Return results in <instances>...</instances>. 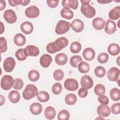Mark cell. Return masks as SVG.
<instances>
[{
    "label": "cell",
    "mask_w": 120,
    "mask_h": 120,
    "mask_svg": "<svg viewBox=\"0 0 120 120\" xmlns=\"http://www.w3.org/2000/svg\"><path fill=\"white\" fill-rule=\"evenodd\" d=\"M68 44V40L67 38L65 37H60L56 39L54 42L48 44L46 49L49 53L52 54L61 50Z\"/></svg>",
    "instance_id": "6da1fadb"
},
{
    "label": "cell",
    "mask_w": 120,
    "mask_h": 120,
    "mask_svg": "<svg viewBox=\"0 0 120 120\" xmlns=\"http://www.w3.org/2000/svg\"><path fill=\"white\" fill-rule=\"evenodd\" d=\"M38 90L36 86L32 84H28L22 92V97L26 100H30L37 96Z\"/></svg>",
    "instance_id": "7a4b0ae2"
},
{
    "label": "cell",
    "mask_w": 120,
    "mask_h": 120,
    "mask_svg": "<svg viewBox=\"0 0 120 120\" xmlns=\"http://www.w3.org/2000/svg\"><path fill=\"white\" fill-rule=\"evenodd\" d=\"M70 28V23L64 20H60L57 22L55 29V33L58 35H61L67 32Z\"/></svg>",
    "instance_id": "3957f363"
},
{
    "label": "cell",
    "mask_w": 120,
    "mask_h": 120,
    "mask_svg": "<svg viewBox=\"0 0 120 120\" xmlns=\"http://www.w3.org/2000/svg\"><path fill=\"white\" fill-rule=\"evenodd\" d=\"M14 79L12 76L9 75H4L2 76L0 81L1 88L5 90L11 89L14 83Z\"/></svg>",
    "instance_id": "277c9868"
},
{
    "label": "cell",
    "mask_w": 120,
    "mask_h": 120,
    "mask_svg": "<svg viewBox=\"0 0 120 120\" xmlns=\"http://www.w3.org/2000/svg\"><path fill=\"white\" fill-rule=\"evenodd\" d=\"M81 13L87 18H91L96 15L95 9L89 4H82L81 7Z\"/></svg>",
    "instance_id": "5b68a950"
},
{
    "label": "cell",
    "mask_w": 120,
    "mask_h": 120,
    "mask_svg": "<svg viewBox=\"0 0 120 120\" xmlns=\"http://www.w3.org/2000/svg\"><path fill=\"white\" fill-rule=\"evenodd\" d=\"M3 17L8 23H14L17 20V16L15 12L12 9H7L4 11Z\"/></svg>",
    "instance_id": "8992f818"
},
{
    "label": "cell",
    "mask_w": 120,
    "mask_h": 120,
    "mask_svg": "<svg viewBox=\"0 0 120 120\" xmlns=\"http://www.w3.org/2000/svg\"><path fill=\"white\" fill-rule=\"evenodd\" d=\"M65 88L69 91H75L78 88L77 81L73 78L67 79L64 83Z\"/></svg>",
    "instance_id": "52a82bcc"
},
{
    "label": "cell",
    "mask_w": 120,
    "mask_h": 120,
    "mask_svg": "<svg viewBox=\"0 0 120 120\" xmlns=\"http://www.w3.org/2000/svg\"><path fill=\"white\" fill-rule=\"evenodd\" d=\"M39 10L35 6H30L27 8L25 11L26 16L30 18L37 17L39 15Z\"/></svg>",
    "instance_id": "ba28073f"
},
{
    "label": "cell",
    "mask_w": 120,
    "mask_h": 120,
    "mask_svg": "<svg viewBox=\"0 0 120 120\" xmlns=\"http://www.w3.org/2000/svg\"><path fill=\"white\" fill-rule=\"evenodd\" d=\"M3 66L6 72H11L13 70L15 66V61L13 58L8 57L4 60Z\"/></svg>",
    "instance_id": "9c48e42d"
},
{
    "label": "cell",
    "mask_w": 120,
    "mask_h": 120,
    "mask_svg": "<svg viewBox=\"0 0 120 120\" xmlns=\"http://www.w3.org/2000/svg\"><path fill=\"white\" fill-rule=\"evenodd\" d=\"M120 74V70L116 67H112L110 68L107 72V76L108 79L111 81H117L119 79Z\"/></svg>",
    "instance_id": "30bf717a"
},
{
    "label": "cell",
    "mask_w": 120,
    "mask_h": 120,
    "mask_svg": "<svg viewBox=\"0 0 120 120\" xmlns=\"http://www.w3.org/2000/svg\"><path fill=\"white\" fill-rule=\"evenodd\" d=\"M97 112L99 117H106L110 114L111 110L108 105H106L102 104L98 107Z\"/></svg>",
    "instance_id": "8fae6325"
},
{
    "label": "cell",
    "mask_w": 120,
    "mask_h": 120,
    "mask_svg": "<svg viewBox=\"0 0 120 120\" xmlns=\"http://www.w3.org/2000/svg\"><path fill=\"white\" fill-rule=\"evenodd\" d=\"M81 85L82 88L86 89L91 88L93 85V81L91 77L88 75L82 76L80 81Z\"/></svg>",
    "instance_id": "7c38bea8"
},
{
    "label": "cell",
    "mask_w": 120,
    "mask_h": 120,
    "mask_svg": "<svg viewBox=\"0 0 120 120\" xmlns=\"http://www.w3.org/2000/svg\"><path fill=\"white\" fill-rule=\"evenodd\" d=\"M70 27L74 31L80 32L84 29V23L82 20L76 19L72 21L71 24H70Z\"/></svg>",
    "instance_id": "4fadbf2b"
},
{
    "label": "cell",
    "mask_w": 120,
    "mask_h": 120,
    "mask_svg": "<svg viewBox=\"0 0 120 120\" xmlns=\"http://www.w3.org/2000/svg\"><path fill=\"white\" fill-rule=\"evenodd\" d=\"M20 29L22 33L26 35H29L33 31V25L30 22L25 21L21 24Z\"/></svg>",
    "instance_id": "5bb4252c"
},
{
    "label": "cell",
    "mask_w": 120,
    "mask_h": 120,
    "mask_svg": "<svg viewBox=\"0 0 120 120\" xmlns=\"http://www.w3.org/2000/svg\"><path fill=\"white\" fill-rule=\"evenodd\" d=\"M105 31L109 35L113 34L116 31V25L115 22L112 20H108L105 24Z\"/></svg>",
    "instance_id": "9a60e30c"
},
{
    "label": "cell",
    "mask_w": 120,
    "mask_h": 120,
    "mask_svg": "<svg viewBox=\"0 0 120 120\" xmlns=\"http://www.w3.org/2000/svg\"><path fill=\"white\" fill-rule=\"evenodd\" d=\"M92 24L96 30H101L105 27V21L101 17H96L92 20Z\"/></svg>",
    "instance_id": "2e32d148"
},
{
    "label": "cell",
    "mask_w": 120,
    "mask_h": 120,
    "mask_svg": "<svg viewBox=\"0 0 120 120\" xmlns=\"http://www.w3.org/2000/svg\"><path fill=\"white\" fill-rule=\"evenodd\" d=\"M52 62L51 56L48 54H43L40 58L39 62L40 65L45 68H48Z\"/></svg>",
    "instance_id": "e0dca14e"
},
{
    "label": "cell",
    "mask_w": 120,
    "mask_h": 120,
    "mask_svg": "<svg viewBox=\"0 0 120 120\" xmlns=\"http://www.w3.org/2000/svg\"><path fill=\"white\" fill-rule=\"evenodd\" d=\"M28 56L35 57L39 55V50L38 47L33 45H30L25 48Z\"/></svg>",
    "instance_id": "ac0fdd59"
},
{
    "label": "cell",
    "mask_w": 120,
    "mask_h": 120,
    "mask_svg": "<svg viewBox=\"0 0 120 120\" xmlns=\"http://www.w3.org/2000/svg\"><path fill=\"white\" fill-rule=\"evenodd\" d=\"M95 52L93 49L88 47L85 48L82 52V56L88 61L92 60L95 57Z\"/></svg>",
    "instance_id": "d6986e66"
},
{
    "label": "cell",
    "mask_w": 120,
    "mask_h": 120,
    "mask_svg": "<svg viewBox=\"0 0 120 120\" xmlns=\"http://www.w3.org/2000/svg\"><path fill=\"white\" fill-rule=\"evenodd\" d=\"M62 6L64 8L76 9L77 8L78 2L77 0H63L61 2Z\"/></svg>",
    "instance_id": "ffe728a7"
},
{
    "label": "cell",
    "mask_w": 120,
    "mask_h": 120,
    "mask_svg": "<svg viewBox=\"0 0 120 120\" xmlns=\"http://www.w3.org/2000/svg\"><path fill=\"white\" fill-rule=\"evenodd\" d=\"M42 106L39 103H33L30 105V112L35 115L39 114L42 112Z\"/></svg>",
    "instance_id": "44dd1931"
},
{
    "label": "cell",
    "mask_w": 120,
    "mask_h": 120,
    "mask_svg": "<svg viewBox=\"0 0 120 120\" xmlns=\"http://www.w3.org/2000/svg\"><path fill=\"white\" fill-rule=\"evenodd\" d=\"M55 61L58 65H64L66 64L68 61V56L64 53H58L55 56Z\"/></svg>",
    "instance_id": "7402d4cb"
},
{
    "label": "cell",
    "mask_w": 120,
    "mask_h": 120,
    "mask_svg": "<svg viewBox=\"0 0 120 120\" xmlns=\"http://www.w3.org/2000/svg\"><path fill=\"white\" fill-rule=\"evenodd\" d=\"M14 43L18 46L23 45L26 43L25 37L21 33L16 34L14 38Z\"/></svg>",
    "instance_id": "603a6c76"
},
{
    "label": "cell",
    "mask_w": 120,
    "mask_h": 120,
    "mask_svg": "<svg viewBox=\"0 0 120 120\" xmlns=\"http://www.w3.org/2000/svg\"><path fill=\"white\" fill-rule=\"evenodd\" d=\"M120 46L115 43H112L109 45L107 48V51L112 56H115L120 53Z\"/></svg>",
    "instance_id": "cb8c5ba5"
},
{
    "label": "cell",
    "mask_w": 120,
    "mask_h": 120,
    "mask_svg": "<svg viewBox=\"0 0 120 120\" xmlns=\"http://www.w3.org/2000/svg\"><path fill=\"white\" fill-rule=\"evenodd\" d=\"M44 114L45 118L48 120L53 119L56 115V111L55 109L52 106H47L45 110Z\"/></svg>",
    "instance_id": "d4e9b609"
},
{
    "label": "cell",
    "mask_w": 120,
    "mask_h": 120,
    "mask_svg": "<svg viewBox=\"0 0 120 120\" xmlns=\"http://www.w3.org/2000/svg\"><path fill=\"white\" fill-rule=\"evenodd\" d=\"M8 98L11 103L16 104L18 103L20 99V94L16 90H12L8 94Z\"/></svg>",
    "instance_id": "484cf974"
},
{
    "label": "cell",
    "mask_w": 120,
    "mask_h": 120,
    "mask_svg": "<svg viewBox=\"0 0 120 120\" xmlns=\"http://www.w3.org/2000/svg\"><path fill=\"white\" fill-rule=\"evenodd\" d=\"M120 6H117L110 11L109 13V17L111 19L116 20L119 19L120 17Z\"/></svg>",
    "instance_id": "4316f807"
},
{
    "label": "cell",
    "mask_w": 120,
    "mask_h": 120,
    "mask_svg": "<svg viewBox=\"0 0 120 120\" xmlns=\"http://www.w3.org/2000/svg\"><path fill=\"white\" fill-rule=\"evenodd\" d=\"M15 56L19 61L24 60L28 57L25 48L18 49L15 52Z\"/></svg>",
    "instance_id": "83f0119b"
},
{
    "label": "cell",
    "mask_w": 120,
    "mask_h": 120,
    "mask_svg": "<svg viewBox=\"0 0 120 120\" xmlns=\"http://www.w3.org/2000/svg\"><path fill=\"white\" fill-rule=\"evenodd\" d=\"M60 15L64 19L70 20L74 16V13L69 8H63L60 11Z\"/></svg>",
    "instance_id": "f1b7e54d"
},
{
    "label": "cell",
    "mask_w": 120,
    "mask_h": 120,
    "mask_svg": "<svg viewBox=\"0 0 120 120\" xmlns=\"http://www.w3.org/2000/svg\"><path fill=\"white\" fill-rule=\"evenodd\" d=\"M37 97L39 101L42 103L46 102L49 99V94L45 91H41L38 93Z\"/></svg>",
    "instance_id": "f546056e"
},
{
    "label": "cell",
    "mask_w": 120,
    "mask_h": 120,
    "mask_svg": "<svg viewBox=\"0 0 120 120\" xmlns=\"http://www.w3.org/2000/svg\"><path fill=\"white\" fill-rule=\"evenodd\" d=\"M77 101V97L73 93L67 94L65 98V101L68 105H73Z\"/></svg>",
    "instance_id": "4dcf8cb0"
},
{
    "label": "cell",
    "mask_w": 120,
    "mask_h": 120,
    "mask_svg": "<svg viewBox=\"0 0 120 120\" xmlns=\"http://www.w3.org/2000/svg\"><path fill=\"white\" fill-rule=\"evenodd\" d=\"M110 96L111 98L115 101H119L120 99V91L117 88H114L111 89L110 92Z\"/></svg>",
    "instance_id": "1f68e13d"
},
{
    "label": "cell",
    "mask_w": 120,
    "mask_h": 120,
    "mask_svg": "<svg viewBox=\"0 0 120 120\" xmlns=\"http://www.w3.org/2000/svg\"><path fill=\"white\" fill-rule=\"evenodd\" d=\"M78 69L81 73H88L90 70V65L86 62L82 61L78 65Z\"/></svg>",
    "instance_id": "d6a6232c"
},
{
    "label": "cell",
    "mask_w": 120,
    "mask_h": 120,
    "mask_svg": "<svg viewBox=\"0 0 120 120\" xmlns=\"http://www.w3.org/2000/svg\"><path fill=\"white\" fill-rule=\"evenodd\" d=\"M82 61V58L79 55H74L70 59V64L73 68H76L78 64Z\"/></svg>",
    "instance_id": "836d02e7"
},
{
    "label": "cell",
    "mask_w": 120,
    "mask_h": 120,
    "mask_svg": "<svg viewBox=\"0 0 120 120\" xmlns=\"http://www.w3.org/2000/svg\"><path fill=\"white\" fill-rule=\"evenodd\" d=\"M40 77L39 73L36 70H31L28 73V78L32 82L38 81Z\"/></svg>",
    "instance_id": "e575fe53"
},
{
    "label": "cell",
    "mask_w": 120,
    "mask_h": 120,
    "mask_svg": "<svg viewBox=\"0 0 120 120\" xmlns=\"http://www.w3.org/2000/svg\"><path fill=\"white\" fill-rule=\"evenodd\" d=\"M81 44L78 42H73L70 46V50L73 53H78L81 50Z\"/></svg>",
    "instance_id": "d590c367"
},
{
    "label": "cell",
    "mask_w": 120,
    "mask_h": 120,
    "mask_svg": "<svg viewBox=\"0 0 120 120\" xmlns=\"http://www.w3.org/2000/svg\"><path fill=\"white\" fill-rule=\"evenodd\" d=\"M94 73L97 77L102 78L105 75L106 70L103 67L98 66L94 69Z\"/></svg>",
    "instance_id": "8d00e7d4"
},
{
    "label": "cell",
    "mask_w": 120,
    "mask_h": 120,
    "mask_svg": "<svg viewBox=\"0 0 120 120\" xmlns=\"http://www.w3.org/2000/svg\"><path fill=\"white\" fill-rule=\"evenodd\" d=\"M70 114L67 110H62L58 114V120H68L69 119Z\"/></svg>",
    "instance_id": "74e56055"
},
{
    "label": "cell",
    "mask_w": 120,
    "mask_h": 120,
    "mask_svg": "<svg viewBox=\"0 0 120 120\" xmlns=\"http://www.w3.org/2000/svg\"><path fill=\"white\" fill-rule=\"evenodd\" d=\"M94 90L96 95L98 96L103 95L105 92V87L103 84L100 83L98 84L95 86Z\"/></svg>",
    "instance_id": "f35d334b"
},
{
    "label": "cell",
    "mask_w": 120,
    "mask_h": 120,
    "mask_svg": "<svg viewBox=\"0 0 120 120\" xmlns=\"http://www.w3.org/2000/svg\"><path fill=\"white\" fill-rule=\"evenodd\" d=\"M108 59H109V55L107 53L105 52H102L100 53L97 57L98 61L100 63H101V64L106 63Z\"/></svg>",
    "instance_id": "ab89813d"
},
{
    "label": "cell",
    "mask_w": 120,
    "mask_h": 120,
    "mask_svg": "<svg viewBox=\"0 0 120 120\" xmlns=\"http://www.w3.org/2000/svg\"><path fill=\"white\" fill-rule=\"evenodd\" d=\"M64 74L63 71L61 69L55 70L53 74V76L54 79L56 81H60L64 77Z\"/></svg>",
    "instance_id": "60d3db41"
},
{
    "label": "cell",
    "mask_w": 120,
    "mask_h": 120,
    "mask_svg": "<svg viewBox=\"0 0 120 120\" xmlns=\"http://www.w3.org/2000/svg\"><path fill=\"white\" fill-rule=\"evenodd\" d=\"M23 85V82L21 79L16 78L14 81L13 87L15 90H20L22 88Z\"/></svg>",
    "instance_id": "b9f144b4"
},
{
    "label": "cell",
    "mask_w": 120,
    "mask_h": 120,
    "mask_svg": "<svg viewBox=\"0 0 120 120\" xmlns=\"http://www.w3.org/2000/svg\"><path fill=\"white\" fill-rule=\"evenodd\" d=\"M62 90V85L59 82H56L54 83L52 87V93L54 95H59L61 92Z\"/></svg>",
    "instance_id": "7bdbcfd3"
},
{
    "label": "cell",
    "mask_w": 120,
    "mask_h": 120,
    "mask_svg": "<svg viewBox=\"0 0 120 120\" xmlns=\"http://www.w3.org/2000/svg\"><path fill=\"white\" fill-rule=\"evenodd\" d=\"M7 50V40L6 38L3 37L0 38V52L3 53L5 52Z\"/></svg>",
    "instance_id": "ee69618b"
},
{
    "label": "cell",
    "mask_w": 120,
    "mask_h": 120,
    "mask_svg": "<svg viewBox=\"0 0 120 120\" xmlns=\"http://www.w3.org/2000/svg\"><path fill=\"white\" fill-rule=\"evenodd\" d=\"M111 111L114 114H119L120 113V103H117L112 105L111 106Z\"/></svg>",
    "instance_id": "f6af8a7d"
},
{
    "label": "cell",
    "mask_w": 120,
    "mask_h": 120,
    "mask_svg": "<svg viewBox=\"0 0 120 120\" xmlns=\"http://www.w3.org/2000/svg\"><path fill=\"white\" fill-rule=\"evenodd\" d=\"M98 100L100 104L104 105H107L109 102L108 97L104 95H99L98 98Z\"/></svg>",
    "instance_id": "bcb514c9"
},
{
    "label": "cell",
    "mask_w": 120,
    "mask_h": 120,
    "mask_svg": "<svg viewBox=\"0 0 120 120\" xmlns=\"http://www.w3.org/2000/svg\"><path fill=\"white\" fill-rule=\"evenodd\" d=\"M78 94L80 98H84L87 96L88 90L84 88H81L78 91Z\"/></svg>",
    "instance_id": "7dc6e473"
},
{
    "label": "cell",
    "mask_w": 120,
    "mask_h": 120,
    "mask_svg": "<svg viewBox=\"0 0 120 120\" xmlns=\"http://www.w3.org/2000/svg\"><path fill=\"white\" fill-rule=\"evenodd\" d=\"M47 5L51 8H54L58 6L59 1V0H47L46 1Z\"/></svg>",
    "instance_id": "c3c4849f"
},
{
    "label": "cell",
    "mask_w": 120,
    "mask_h": 120,
    "mask_svg": "<svg viewBox=\"0 0 120 120\" xmlns=\"http://www.w3.org/2000/svg\"><path fill=\"white\" fill-rule=\"evenodd\" d=\"M8 3L11 6L15 7L19 5H21L22 0H9Z\"/></svg>",
    "instance_id": "681fc988"
},
{
    "label": "cell",
    "mask_w": 120,
    "mask_h": 120,
    "mask_svg": "<svg viewBox=\"0 0 120 120\" xmlns=\"http://www.w3.org/2000/svg\"><path fill=\"white\" fill-rule=\"evenodd\" d=\"M6 6V2L5 0H0V10L2 11L5 8Z\"/></svg>",
    "instance_id": "f907efd6"
},
{
    "label": "cell",
    "mask_w": 120,
    "mask_h": 120,
    "mask_svg": "<svg viewBox=\"0 0 120 120\" xmlns=\"http://www.w3.org/2000/svg\"><path fill=\"white\" fill-rule=\"evenodd\" d=\"M97 1L100 4H107L112 2V1L109 0H97Z\"/></svg>",
    "instance_id": "816d5d0a"
},
{
    "label": "cell",
    "mask_w": 120,
    "mask_h": 120,
    "mask_svg": "<svg viewBox=\"0 0 120 120\" xmlns=\"http://www.w3.org/2000/svg\"><path fill=\"white\" fill-rule=\"evenodd\" d=\"M30 2V0H22V3L21 5L23 6H25L29 4V3Z\"/></svg>",
    "instance_id": "f5cc1de1"
},
{
    "label": "cell",
    "mask_w": 120,
    "mask_h": 120,
    "mask_svg": "<svg viewBox=\"0 0 120 120\" xmlns=\"http://www.w3.org/2000/svg\"><path fill=\"white\" fill-rule=\"evenodd\" d=\"M5 102V98L2 95H0V106H2Z\"/></svg>",
    "instance_id": "db71d44e"
},
{
    "label": "cell",
    "mask_w": 120,
    "mask_h": 120,
    "mask_svg": "<svg viewBox=\"0 0 120 120\" xmlns=\"http://www.w3.org/2000/svg\"><path fill=\"white\" fill-rule=\"evenodd\" d=\"M0 26H1V28H0V34H1L4 31V30H5V27H4V24H3L2 22H0Z\"/></svg>",
    "instance_id": "11a10c76"
},
{
    "label": "cell",
    "mask_w": 120,
    "mask_h": 120,
    "mask_svg": "<svg viewBox=\"0 0 120 120\" xmlns=\"http://www.w3.org/2000/svg\"><path fill=\"white\" fill-rule=\"evenodd\" d=\"M81 2L82 4H89V3L90 2V0H81Z\"/></svg>",
    "instance_id": "9f6ffc18"
},
{
    "label": "cell",
    "mask_w": 120,
    "mask_h": 120,
    "mask_svg": "<svg viewBox=\"0 0 120 120\" xmlns=\"http://www.w3.org/2000/svg\"><path fill=\"white\" fill-rule=\"evenodd\" d=\"M119 58H120V57H118V58H117V60H118V62H117V64H118V65H120V64H119V62H118V61H119Z\"/></svg>",
    "instance_id": "6f0895ef"
}]
</instances>
